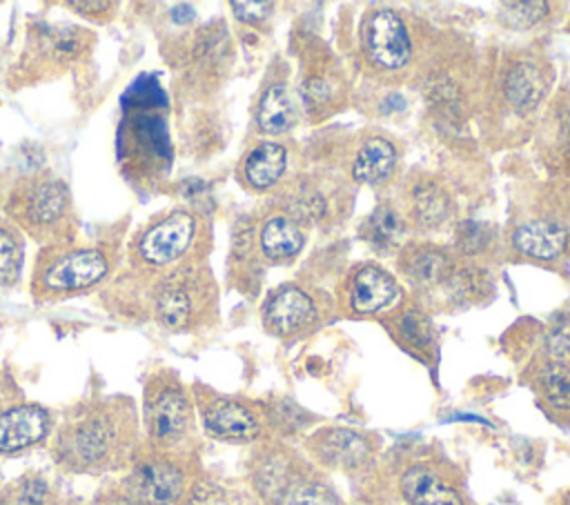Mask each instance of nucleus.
<instances>
[{"label":"nucleus","mask_w":570,"mask_h":505,"mask_svg":"<svg viewBox=\"0 0 570 505\" xmlns=\"http://www.w3.org/2000/svg\"><path fill=\"white\" fill-rule=\"evenodd\" d=\"M140 447L138 416L129 398L80 405L53 434V461L76 474H100L129 465Z\"/></svg>","instance_id":"obj_1"},{"label":"nucleus","mask_w":570,"mask_h":505,"mask_svg":"<svg viewBox=\"0 0 570 505\" xmlns=\"http://www.w3.org/2000/svg\"><path fill=\"white\" fill-rule=\"evenodd\" d=\"M247 481L258 505H343L325 472L283 438L256 443Z\"/></svg>","instance_id":"obj_2"},{"label":"nucleus","mask_w":570,"mask_h":505,"mask_svg":"<svg viewBox=\"0 0 570 505\" xmlns=\"http://www.w3.org/2000/svg\"><path fill=\"white\" fill-rule=\"evenodd\" d=\"M142 427L145 445L160 452L194 454V396L171 369H158L149 376L142 396Z\"/></svg>","instance_id":"obj_3"},{"label":"nucleus","mask_w":570,"mask_h":505,"mask_svg":"<svg viewBox=\"0 0 570 505\" xmlns=\"http://www.w3.org/2000/svg\"><path fill=\"white\" fill-rule=\"evenodd\" d=\"M554 71L543 53L510 49L490 78V107L503 120L532 118L552 89Z\"/></svg>","instance_id":"obj_4"},{"label":"nucleus","mask_w":570,"mask_h":505,"mask_svg":"<svg viewBox=\"0 0 570 505\" xmlns=\"http://www.w3.org/2000/svg\"><path fill=\"white\" fill-rule=\"evenodd\" d=\"M394 492L403 505H474L465 474L439 449H419L401 458Z\"/></svg>","instance_id":"obj_5"},{"label":"nucleus","mask_w":570,"mask_h":505,"mask_svg":"<svg viewBox=\"0 0 570 505\" xmlns=\"http://www.w3.org/2000/svg\"><path fill=\"white\" fill-rule=\"evenodd\" d=\"M216 287L212 276L185 265L165 274L151 291L154 320L167 331H191L214 314Z\"/></svg>","instance_id":"obj_6"},{"label":"nucleus","mask_w":570,"mask_h":505,"mask_svg":"<svg viewBox=\"0 0 570 505\" xmlns=\"http://www.w3.org/2000/svg\"><path fill=\"white\" fill-rule=\"evenodd\" d=\"M194 467V454L160 452L140 443L120 485L138 505H178L196 476Z\"/></svg>","instance_id":"obj_7"},{"label":"nucleus","mask_w":570,"mask_h":505,"mask_svg":"<svg viewBox=\"0 0 570 505\" xmlns=\"http://www.w3.org/2000/svg\"><path fill=\"white\" fill-rule=\"evenodd\" d=\"M200 425L209 438L232 445H256L272 438L265 403L214 392L196 383L191 387Z\"/></svg>","instance_id":"obj_8"},{"label":"nucleus","mask_w":570,"mask_h":505,"mask_svg":"<svg viewBox=\"0 0 570 505\" xmlns=\"http://www.w3.org/2000/svg\"><path fill=\"white\" fill-rule=\"evenodd\" d=\"M358 47L367 71L381 80H403L412 69L414 42L405 18L392 7H372L363 13Z\"/></svg>","instance_id":"obj_9"},{"label":"nucleus","mask_w":570,"mask_h":505,"mask_svg":"<svg viewBox=\"0 0 570 505\" xmlns=\"http://www.w3.org/2000/svg\"><path fill=\"white\" fill-rule=\"evenodd\" d=\"M200 218L187 209H174L147 225L131 242L134 265L151 271H174L185 263L198 245Z\"/></svg>","instance_id":"obj_10"},{"label":"nucleus","mask_w":570,"mask_h":505,"mask_svg":"<svg viewBox=\"0 0 570 505\" xmlns=\"http://www.w3.org/2000/svg\"><path fill=\"white\" fill-rule=\"evenodd\" d=\"M111 269V256L100 247H49L33 269L36 296H67L98 285Z\"/></svg>","instance_id":"obj_11"},{"label":"nucleus","mask_w":570,"mask_h":505,"mask_svg":"<svg viewBox=\"0 0 570 505\" xmlns=\"http://www.w3.org/2000/svg\"><path fill=\"white\" fill-rule=\"evenodd\" d=\"M303 454L323 472L367 474L381 456V436L358 427L325 425L303 438Z\"/></svg>","instance_id":"obj_12"},{"label":"nucleus","mask_w":570,"mask_h":505,"mask_svg":"<svg viewBox=\"0 0 570 505\" xmlns=\"http://www.w3.org/2000/svg\"><path fill=\"white\" fill-rule=\"evenodd\" d=\"M298 100L309 122H321L347 102V76L336 56L321 42L309 40L301 51Z\"/></svg>","instance_id":"obj_13"},{"label":"nucleus","mask_w":570,"mask_h":505,"mask_svg":"<svg viewBox=\"0 0 570 505\" xmlns=\"http://www.w3.org/2000/svg\"><path fill=\"white\" fill-rule=\"evenodd\" d=\"M9 214L20 227L38 238H53L65 231L71 214V198L58 178L40 176L13 189Z\"/></svg>","instance_id":"obj_14"},{"label":"nucleus","mask_w":570,"mask_h":505,"mask_svg":"<svg viewBox=\"0 0 570 505\" xmlns=\"http://www.w3.org/2000/svg\"><path fill=\"white\" fill-rule=\"evenodd\" d=\"M461 263L463 258H459L452 247L432 240H407L396 251V269L401 278L414 289L416 298H436L443 287L454 278ZM432 300L425 307H430Z\"/></svg>","instance_id":"obj_15"},{"label":"nucleus","mask_w":570,"mask_h":505,"mask_svg":"<svg viewBox=\"0 0 570 505\" xmlns=\"http://www.w3.org/2000/svg\"><path fill=\"white\" fill-rule=\"evenodd\" d=\"M263 327L278 340L292 343L309 336L323 325V309L318 298L294 283L276 287L261 309Z\"/></svg>","instance_id":"obj_16"},{"label":"nucleus","mask_w":570,"mask_h":505,"mask_svg":"<svg viewBox=\"0 0 570 505\" xmlns=\"http://www.w3.org/2000/svg\"><path fill=\"white\" fill-rule=\"evenodd\" d=\"M399 298V280L376 263L354 265L338 287V309L350 318L385 314Z\"/></svg>","instance_id":"obj_17"},{"label":"nucleus","mask_w":570,"mask_h":505,"mask_svg":"<svg viewBox=\"0 0 570 505\" xmlns=\"http://www.w3.org/2000/svg\"><path fill=\"white\" fill-rule=\"evenodd\" d=\"M521 383L532 392L543 416L561 429H570V360L528 354Z\"/></svg>","instance_id":"obj_18"},{"label":"nucleus","mask_w":570,"mask_h":505,"mask_svg":"<svg viewBox=\"0 0 570 505\" xmlns=\"http://www.w3.org/2000/svg\"><path fill=\"white\" fill-rule=\"evenodd\" d=\"M508 247L521 260L557 267L570 258V225L552 214L539 211L512 225Z\"/></svg>","instance_id":"obj_19"},{"label":"nucleus","mask_w":570,"mask_h":505,"mask_svg":"<svg viewBox=\"0 0 570 505\" xmlns=\"http://www.w3.org/2000/svg\"><path fill=\"white\" fill-rule=\"evenodd\" d=\"M381 325L390 338L410 356L428 367L439 363L436 327L430 309L416 296H401L383 316Z\"/></svg>","instance_id":"obj_20"},{"label":"nucleus","mask_w":570,"mask_h":505,"mask_svg":"<svg viewBox=\"0 0 570 505\" xmlns=\"http://www.w3.org/2000/svg\"><path fill=\"white\" fill-rule=\"evenodd\" d=\"M410 229L434 231L452 220L456 205L450 189L428 171L410 174L394 200Z\"/></svg>","instance_id":"obj_21"},{"label":"nucleus","mask_w":570,"mask_h":505,"mask_svg":"<svg viewBox=\"0 0 570 505\" xmlns=\"http://www.w3.org/2000/svg\"><path fill=\"white\" fill-rule=\"evenodd\" d=\"M399 165V149L392 138L381 131H367L358 138L350 158V178L356 185H387Z\"/></svg>","instance_id":"obj_22"},{"label":"nucleus","mask_w":570,"mask_h":505,"mask_svg":"<svg viewBox=\"0 0 570 505\" xmlns=\"http://www.w3.org/2000/svg\"><path fill=\"white\" fill-rule=\"evenodd\" d=\"M289 149L278 140L256 142L238 165V180L254 194L278 189L287 180Z\"/></svg>","instance_id":"obj_23"},{"label":"nucleus","mask_w":570,"mask_h":505,"mask_svg":"<svg viewBox=\"0 0 570 505\" xmlns=\"http://www.w3.org/2000/svg\"><path fill=\"white\" fill-rule=\"evenodd\" d=\"M51 432V414L42 405L20 403L0 412V454H18L42 443Z\"/></svg>","instance_id":"obj_24"},{"label":"nucleus","mask_w":570,"mask_h":505,"mask_svg":"<svg viewBox=\"0 0 570 505\" xmlns=\"http://www.w3.org/2000/svg\"><path fill=\"white\" fill-rule=\"evenodd\" d=\"M254 122L265 136H285L296 127L298 102L287 82V73L265 80L256 100Z\"/></svg>","instance_id":"obj_25"},{"label":"nucleus","mask_w":570,"mask_h":505,"mask_svg":"<svg viewBox=\"0 0 570 505\" xmlns=\"http://www.w3.org/2000/svg\"><path fill=\"white\" fill-rule=\"evenodd\" d=\"M125 142L129 149V158L136 165L145 167H160V160L169 156V140L165 120L158 111L138 109L129 120L125 129Z\"/></svg>","instance_id":"obj_26"},{"label":"nucleus","mask_w":570,"mask_h":505,"mask_svg":"<svg viewBox=\"0 0 570 505\" xmlns=\"http://www.w3.org/2000/svg\"><path fill=\"white\" fill-rule=\"evenodd\" d=\"M256 245L267 263H287L301 254L305 245V231L285 211L274 209L261 220Z\"/></svg>","instance_id":"obj_27"},{"label":"nucleus","mask_w":570,"mask_h":505,"mask_svg":"<svg viewBox=\"0 0 570 505\" xmlns=\"http://www.w3.org/2000/svg\"><path fill=\"white\" fill-rule=\"evenodd\" d=\"M407 220L394 200L379 202L372 214L361 222V238L376 254H394L403 247V238L407 234Z\"/></svg>","instance_id":"obj_28"},{"label":"nucleus","mask_w":570,"mask_h":505,"mask_svg":"<svg viewBox=\"0 0 570 505\" xmlns=\"http://www.w3.org/2000/svg\"><path fill=\"white\" fill-rule=\"evenodd\" d=\"M497 229L490 222H481V220H461L454 225L452 231V249L456 251L459 258L470 260V263H479L488 256L494 254L497 249Z\"/></svg>","instance_id":"obj_29"},{"label":"nucleus","mask_w":570,"mask_h":505,"mask_svg":"<svg viewBox=\"0 0 570 505\" xmlns=\"http://www.w3.org/2000/svg\"><path fill=\"white\" fill-rule=\"evenodd\" d=\"M528 354H543L570 360V300L543 320Z\"/></svg>","instance_id":"obj_30"},{"label":"nucleus","mask_w":570,"mask_h":505,"mask_svg":"<svg viewBox=\"0 0 570 505\" xmlns=\"http://www.w3.org/2000/svg\"><path fill=\"white\" fill-rule=\"evenodd\" d=\"M552 180L548 185V202L550 207H543V211L561 218L570 225V149L568 151H554L548 154Z\"/></svg>","instance_id":"obj_31"},{"label":"nucleus","mask_w":570,"mask_h":505,"mask_svg":"<svg viewBox=\"0 0 570 505\" xmlns=\"http://www.w3.org/2000/svg\"><path fill=\"white\" fill-rule=\"evenodd\" d=\"M9 505H51V485L45 476L27 472L2 487Z\"/></svg>","instance_id":"obj_32"},{"label":"nucleus","mask_w":570,"mask_h":505,"mask_svg":"<svg viewBox=\"0 0 570 505\" xmlns=\"http://www.w3.org/2000/svg\"><path fill=\"white\" fill-rule=\"evenodd\" d=\"M22 269V238L9 222H0V285H16Z\"/></svg>","instance_id":"obj_33"},{"label":"nucleus","mask_w":570,"mask_h":505,"mask_svg":"<svg viewBox=\"0 0 570 505\" xmlns=\"http://www.w3.org/2000/svg\"><path fill=\"white\" fill-rule=\"evenodd\" d=\"M178 505H236V501L218 483L194 476Z\"/></svg>","instance_id":"obj_34"},{"label":"nucleus","mask_w":570,"mask_h":505,"mask_svg":"<svg viewBox=\"0 0 570 505\" xmlns=\"http://www.w3.org/2000/svg\"><path fill=\"white\" fill-rule=\"evenodd\" d=\"M234 9V16L252 27H258L265 18H269L274 4L272 2H232L229 4Z\"/></svg>","instance_id":"obj_35"},{"label":"nucleus","mask_w":570,"mask_h":505,"mask_svg":"<svg viewBox=\"0 0 570 505\" xmlns=\"http://www.w3.org/2000/svg\"><path fill=\"white\" fill-rule=\"evenodd\" d=\"M89 505H138V503L125 492V487L120 483H111V485H105L102 489H98Z\"/></svg>","instance_id":"obj_36"},{"label":"nucleus","mask_w":570,"mask_h":505,"mask_svg":"<svg viewBox=\"0 0 570 505\" xmlns=\"http://www.w3.org/2000/svg\"><path fill=\"white\" fill-rule=\"evenodd\" d=\"M69 7L73 9H82V13H107V9H111V2H69Z\"/></svg>","instance_id":"obj_37"},{"label":"nucleus","mask_w":570,"mask_h":505,"mask_svg":"<svg viewBox=\"0 0 570 505\" xmlns=\"http://www.w3.org/2000/svg\"><path fill=\"white\" fill-rule=\"evenodd\" d=\"M552 505H570V487L563 489V492H559L557 498L552 501Z\"/></svg>","instance_id":"obj_38"},{"label":"nucleus","mask_w":570,"mask_h":505,"mask_svg":"<svg viewBox=\"0 0 570 505\" xmlns=\"http://www.w3.org/2000/svg\"><path fill=\"white\" fill-rule=\"evenodd\" d=\"M0 505H9V501H7V496H4L2 489H0Z\"/></svg>","instance_id":"obj_39"}]
</instances>
